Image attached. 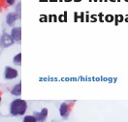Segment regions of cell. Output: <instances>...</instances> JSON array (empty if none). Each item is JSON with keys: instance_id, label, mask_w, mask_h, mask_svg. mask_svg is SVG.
Listing matches in <instances>:
<instances>
[{"instance_id": "1", "label": "cell", "mask_w": 128, "mask_h": 122, "mask_svg": "<svg viewBox=\"0 0 128 122\" xmlns=\"http://www.w3.org/2000/svg\"><path fill=\"white\" fill-rule=\"evenodd\" d=\"M27 110V103L22 99H16L10 105V114L13 116L24 115Z\"/></svg>"}, {"instance_id": "2", "label": "cell", "mask_w": 128, "mask_h": 122, "mask_svg": "<svg viewBox=\"0 0 128 122\" xmlns=\"http://www.w3.org/2000/svg\"><path fill=\"white\" fill-rule=\"evenodd\" d=\"M15 40L13 39V37L11 36V34L9 35L7 33H3V35L1 36V46L2 48H9L14 44Z\"/></svg>"}, {"instance_id": "3", "label": "cell", "mask_w": 128, "mask_h": 122, "mask_svg": "<svg viewBox=\"0 0 128 122\" xmlns=\"http://www.w3.org/2000/svg\"><path fill=\"white\" fill-rule=\"evenodd\" d=\"M18 72L16 71V69H14V68H12V67H9V66H7V67L5 68V71H4V78H5L6 80H14V79L18 78Z\"/></svg>"}, {"instance_id": "4", "label": "cell", "mask_w": 128, "mask_h": 122, "mask_svg": "<svg viewBox=\"0 0 128 122\" xmlns=\"http://www.w3.org/2000/svg\"><path fill=\"white\" fill-rule=\"evenodd\" d=\"M59 113H60L61 117L67 118L70 114V105H68L66 103H62L59 107Z\"/></svg>"}, {"instance_id": "5", "label": "cell", "mask_w": 128, "mask_h": 122, "mask_svg": "<svg viewBox=\"0 0 128 122\" xmlns=\"http://www.w3.org/2000/svg\"><path fill=\"white\" fill-rule=\"evenodd\" d=\"M11 36L15 42H20L22 40V28L20 27H14L11 31Z\"/></svg>"}, {"instance_id": "6", "label": "cell", "mask_w": 128, "mask_h": 122, "mask_svg": "<svg viewBox=\"0 0 128 122\" xmlns=\"http://www.w3.org/2000/svg\"><path fill=\"white\" fill-rule=\"evenodd\" d=\"M48 109H43L40 113H35V114H34V116L36 117L37 121L42 122L46 120V118L48 117Z\"/></svg>"}, {"instance_id": "7", "label": "cell", "mask_w": 128, "mask_h": 122, "mask_svg": "<svg viewBox=\"0 0 128 122\" xmlns=\"http://www.w3.org/2000/svg\"><path fill=\"white\" fill-rule=\"evenodd\" d=\"M16 18H18L16 13H9L6 16V23L10 26H12L16 21Z\"/></svg>"}, {"instance_id": "8", "label": "cell", "mask_w": 128, "mask_h": 122, "mask_svg": "<svg viewBox=\"0 0 128 122\" xmlns=\"http://www.w3.org/2000/svg\"><path fill=\"white\" fill-rule=\"evenodd\" d=\"M11 93H12V95H14V96H16V97L20 96V94H22V83L20 82V83L16 84V85L12 88Z\"/></svg>"}, {"instance_id": "9", "label": "cell", "mask_w": 128, "mask_h": 122, "mask_svg": "<svg viewBox=\"0 0 128 122\" xmlns=\"http://www.w3.org/2000/svg\"><path fill=\"white\" fill-rule=\"evenodd\" d=\"M13 63L16 66L22 65V53L20 52L14 56V58H13Z\"/></svg>"}, {"instance_id": "10", "label": "cell", "mask_w": 128, "mask_h": 122, "mask_svg": "<svg viewBox=\"0 0 128 122\" xmlns=\"http://www.w3.org/2000/svg\"><path fill=\"white\" fill-rule=\"evenodd\" d=\"M24 122H36L37 121V119H36V117L34 116V115H27V116H24Z\"/></svg>"}, {"instance_id": "11", "label": "cell", "mask_w": 128, "mask_h": 122, "mask_svg": "<svg viewBox=\"0 0 128 122\" xmlns=\"http://www.w3.org/2000/svg\"><path fill=\"white\" fill-rule=\"evenodd\" d=\"M5 2H6V4H7V5H9V6H12L13 4H15L16 0H5Z\"/></svg>"}, {"instance_id": "12", "label": "cell", "mask_w": 128, "mask_h": 122, "mask_svg": "<svg viewBox=\"0 0 128 122\" xmlns=\"http://www.w3.org/2000/svg\"><path fill=\"white\" fill-rule=\"evenodd\" d=\"M16 13L18 14V16H20V4L18 5V8H16Z\"/></svg>"}, {"instance_id": "13", "label": "cell", "mask_w": 128, "mask_h": 122, "mask_svg": "<svg viewBox=\"0 0 128 122\" xmlns=\"http://www.w3.org/2000/svg\"><path fill=\"white\" fill-rule=\"evenodd\" d=\"M106 20L111 22V21H112V20H114V16H111V15H110V16H106Z\"/></svg>"}, {"instance_id": "14", "label": "cell", "mask_w": 128, "mask_h": 122, "mask_svg": "<svg viewBox=\"0 0 128 122\" xmlns=\"http://www.w3.org/2000/svg\"><path fill=\"white\" fill-rule=\"evenodd\" d=\"M116 16L118 18V21H120H120H123V16H120H120Z\"/></svg>"}, {"instance_id": "15", "label": "cell", "mask_w": 128, "mask_h": 122, "mask_svg": "<svg viewBox=\"0 0 128 122\" xmlns=\"http://www.w3.org/2000/svg\"><path fill=\"white\" fill-rule=\"evenodd\" d=\"M125 1H128V0H125Z\"/></svg>"}]
</instances>
